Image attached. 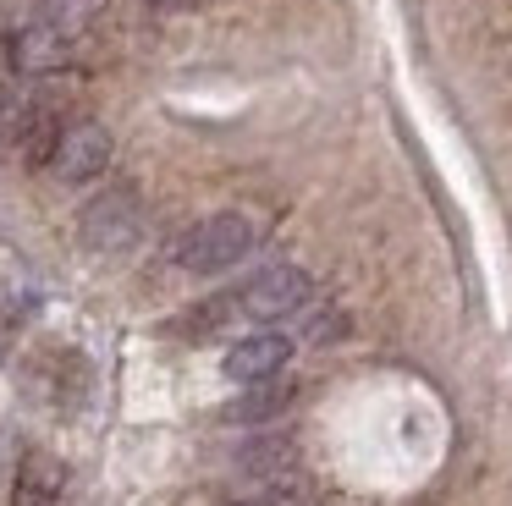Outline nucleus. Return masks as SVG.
Wrapping results in <instances>:
<instances>
[{
    "label": "nucleus",
    "instance_id": "5",
    "mask_svg": "<svg viewBox=\"0 0 512 506\" xmlns=\"http://www.w3.org/2000/svg\"><path fill=\"white\" fill-rule=\"evenodd\" d=\"M292 358V341L276 336V330H259V336H243L232 352H226V380L237 385H259V380H276Z\"/></svg>",
    "mask_w": 512,
    "mask_h": 506
},
{
    "label": "nucleus",
    "instance_id": "2",
    "mask_svg": "<svg viewBox=\"0 0 512 506\" xmlns=\"http://www.w3.org/2000/svg\"><path fill=\"white\" fill-rule=\"evenodd\" d=\"M309 292H314L309 270H298V264H276V270L254 275L243 292L221 297V308H226V319L232 314L237 319H287V314H298V308L309 303Z\"/></svg>",
    "mask_w": 512,
    "mask_h": 506
},
{
    "label": "nucleus",
    "instance_id": "7",
    "mask_svg": "<svg viewBox=\"0 0 512 506\" xmlns=\"http://www.w3.org/2000/svg\"><path fill=\"white\" fill-rule=\"evenodd\" d=\"M287 402H292V385L259 380V385H248V396H237V402L226 407V418H232V424H259V418H276Z\"/></svg>",
    "mask_w": 512,
    "mask_h": 506
},
{
    "label": "nucleus",
    "instance_id": "3",
    "mask_svg": "<svg viewBox=\"0 0 512 506\" xmlns=\"http://www.w3.org/2000/svg\"><path fill=\"white\" fill-rule=\"evenodd\" d=\"M138 220H144L138 193L133 187H111V193H100L89 209H83L78 231H83V242H89L94 253H116V248H127V242L138 237Z\"/></svg>",
    "mask_w": 512,
    "mask_h": 506
},
{
    "label": "nucleus",
    "instance_id": "1",
    "mask_svg": "<svg viewBox=\"0 0 512 506\" xmlns=\"http://www.w3.org/2000/svg\"><path fill=\"white\" fill-rule=\"evenodd\" d=\"M254 237H259L254 220L237 215V209H226V215L199 220V226L182 237L177 259H182V270H193V275H221V270H232V264L254 248Z\"/></svg>",
    "mask_w": 512,
    "mask_h": 506
},
{
    "label": "nucleus",
    "instance_id": "4",
    "mask_svg": "<svg viewBox=\"0 0 512 506\" xmlns=\"http://www.w3.org/2000/svg\"><path fill=\"white\" fill-rule=\"evenodd\" d=\"M105 165H111V132H105L100 121H72L56 143L50 171H56L61 182L83 187V182H94V176H105Z\"/></svg>",
    "mask_w": 512,
    "mask_h": 506
},
{
    "label": "nucleus",
    "instance_id": "6",
    "mask_svg": "<svg viewBox=\"0 0 512 506\" xmlns=\"http://www.w3.org/2000/svg\"><path fill=\"white\" fill-rule=\"evenodd\" d=\"M61 490H67V468H61V457H50V451H28V457L17 462L12 506H56Z\"/></svg>",
    "mask_w": 512,
    "mask_h": 506
}]
</instances>
